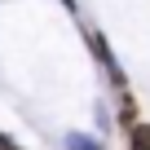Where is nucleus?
<instances>
[{"instance_id": "1", "label": "nucleus", "mask_w": 150, "mask_h": 150, "mask_svg": "<svg viewBox=\"0 0 150 150\" xmlns=\"http://www.w3.org/2000/svg\"><path fill=\"white\" fill-rule=\"evenodd\" d=\"M132 128V150H150V124H128Z\"/></svg>"}, {"instance_id": "2", "label": "nucleus", "mask_w": 150, "mask_h": 150, "mask_svg": "<svg viewBox=\"0 0 150 150\" xmlns=\"http://www.w3.org/2000/svg\"><path fill=\"white\" fill-rule=\"evenodd\" d=\"M66 150H102V146H97L93 137H84V132H71V137H66Z\"/></svg>"}, {"instance_id": "3", "label": "nucleus", "mask_w": 150, "mask_h": 150, "mask_svg": "<svg viewBox=\"0 0 150 150\" xmlns=\"http://www.w3.org/2000/svg\"><path fill=\"white\" fill-rule=\"evenodd\" d=\"M119 119H124V124H137V102H132L128 93L119 97Z\"/></svg>"}, {"instance_id": "4", "label": "nucleus", "mask_w": 150, "mask_h": 150, "mask_svg": "<svg viewBox=\"0 0 150 150\" xmlns=\"http://www.w3.org/2000/svg\"><path fill=\"white\" fill-rule=\"evenodd\" d=\"M0 150H22V146H13L9 137H0Z\"/></svg>"}, {"instance_id": "5", "label": "nucleus", "mask_w": 150, "mask_h": 150, "mask_svg": "<svg viewBox=\"0 0 150 150\" xmlns=\"http://www.w3.org/2000/svg\"><path fill=\"white\" fill-rule=\"evenodd\" d=\"M62 5H75V0H62Z\"/></svg>"}]
</instances>
